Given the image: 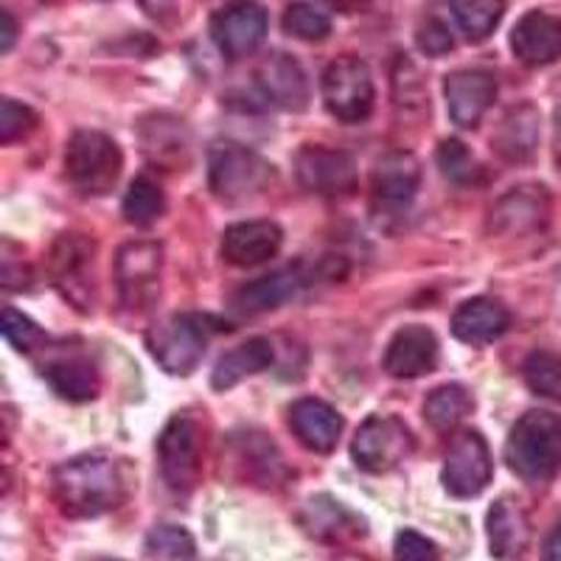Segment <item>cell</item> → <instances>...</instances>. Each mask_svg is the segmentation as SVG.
<instances>
[{
  "mask_svg": "<svg viewBox=\"0 0 561 561\" xmlns=\"http://www.w3.org/2000/svg\"><path fill=\"white\" fill-rule=\"evenodd\" d=\"M523 377L536 396L561 404V354L534 351L523 365Z\"/></svg>",
  "mask_w": 561,
  "mask_h": 561,
  "instance_id": "836d02e7",
  "label": "cell"
},
{
  "mask_svg": "<svg viewBox=\"0 0 561 561\" xmlns=\"http://www.w3.org/2000/svg\"><path fill=\"white\" fill-rule=\"evenodd\" d=\"M3 337L18 351H34L37 345L45 343V334L39 332V325L12 307L3 309Z\"/></svg>",
  "mask_w": 561,
  "mask_h": 561,
  "instance_id": "f35d334b",
  "label": "cell"
},
{
  "mask_svg": "<svg viewBox=\"0 0 561 561\" xmlns=\"http://www.w3.org/2000/svg\"><path fill=\"white\" fill-rule=\"evenodd\" d=\"M444 96L449 118L458 127L472 129L497 99V79L489 70H455L444 82Z\"/></svg>",
  "mask_w": 561,
  "mask_h": 561,
  "instance_id": "2e32d148",
  "label": "cell"
},
{
  "mask_svg": "<svg viewBox=\"0 0 561 561\" xmlns=\"http://www.w3.org/2000/svg\"><path fill=\"white\" fill-rule=\"evenodd\" d=\"M45 382L51 385L54 393L59 399H68V402H90L96 399L99 388V370L93 368V363L84 357H59L43 368Z\"/></svg>",
  "mask_w": 561,
  "mask_h": 561,
  "instance_id": "f1b7e54d",
  "label": "cell"
},
{
  "mask_svg": "<svg viewBox=\"0 0 561 561\" xmlns=\"http://www.w3.org/2000/svg\"><path fill=\"white\" fill-rule=\"evenodd\" d=\"M511 51L519 62L542 68L561 59V20L548 12H528L511 32Z\"/></svg>",
  "mask_w": 561,
  "mask_h": 561,
  "instance_id": "44dd1931",
  "label": "cell"
},
{
  "mask_svg": "<svg viewBox=\"0 0 561 561\" xmlns=\"http://www.w3.org/2000/svg\"><path fill=\"white\" fill-rule=\"evenodd\" d=\"M415 43H419V48L427 57H444V54H449L455 48V39L449 34V28L435 18L421 23L419 32H415Z\"/></svg>",
  "mask_w": 561,
  "mask_h": 561,
  "instance_id": "60d3db41",
  "label": "cell"
},
{
  "mask_svg": "<svg viewBox=\"0 0 561 561\" xmlns=\"http://www.w3.org/2000/svg\"><path fill=\"white\" fill-rule=\"evenodd\" d=\"M542 561H561V523L545 536L542 545Z\"/></svg>",
  "mask_w": 561,
  "mask_h": 561,
  "instance_id": "ee69618b",
  "label": "cell"
},
{
  "mask_svg": "<svg viewBox=\"0 0 561 561\" xmlns=\"http://www.w3.org/2000/svg\"><path fill=\"white\" fill-rule=\"evenodd\" d=\"M93 255H96V244L84 233H62L54 242L51 259V278L65 298H70L77 307L88 309L90 304V280H93Z\"/></svg>",
  "mask_w": 561,
  "mask_h": 561,
  "instance_id": "5bb4252c",
  "label": "cell"
},
{
  "mask_svg": "<svg viewBox=\"0 0 561 561\" xmlns=\"http://www.w3.org/2000/svg\"><path fill=\"white\" fill-rule=\"evenodd\" d=\"M0 23H3V28H0V51L9 54L12 51L14 37H18V23H14V18L9 9H3V12H0Z\"/></svg>",
  "mask_w": 561,
  "mask_h": 561,
  "instance_id": "7bdbcfd3",
  "label": "cell"
},
{
  "mask_svg": "<svg viewBox=\"0 0 561 561\" xmlns=\"http://www.w3.org/2000/svg\"><path fill=\"white\" fill-rule=\"evenodd\" d=\"M270 365H273V345L264 337H253L217 359L214 374H210V385L217 390H230L248 377L267 370Z\"/></svg>",
  "mask_w": 561,
  "mask_h": 561,
  "instance_id": "83f0119b",
  "label": "cell"
},
{
  "mask_svg": "<svg viewBox=\"0 0 561 561\" xmlns=\"http://www.w3.org/2000/svg\"><path fill=\"white\" fill-rule=\"evenodd\" d=\"M273 163L253 149L219 140L208 152V183L210 192L225 203H248L262 197L273 183Z\"/></svg>",
  "mask_w": 561,
  "mask_h": 561,
  "instance_id": "277c9868",
  "label": "cell"
},
{
  "mask_svg": "<svg viewBox=\"0 0 561 561\" xmlns=\"http://www.w3.org/2000/svg\"><path fill=\"white\" fill-rule=\"evenodd\" d=\"M140 9L152 20H158L160 26H174L178 23V0H140Z\"/></svg>",
  "mask_w": 561,
  "mask_h": 561,
  "instance_id": "b9f144b4",
  "label": "cell"
},
{
  "mask_svg": "<svg viewBox=\"0 0 561 561\" xmlns=\"http://www.w3.org/2000/svg\"><path fill=\"white\" fill-rule=\"evenodd\" d=\"M539 147V110L534 104L511 107L491 135V149L505 163H528Z\"/></svg>",
  "mask_w": 561,
  "mask_h": 561,
  "instance_id": "d4e9b609",
  "label": "cell"
},
{
  "mask_svg": "<svg viewBox=\"0 0 561 561\" xmlns=\"http://www.w3.org/2000/svg\"><path fill=\"white\" fill-rule=\"evenodd\" d=\"M104 561H115V559H104Z\"/></svg>",
  "mask_w": 561,
  "mask_h": 561,
  "instance_id": "bcb514c9",
  "label": "cell"
},
{
  "mask_svg": "<svg viewBox=\"0 0 561 561\" xmlns=\"http://www.w3.org/2000/svg\"><path fill=\"white\" fill-rule=\"evenodd\" d=\"M51 491L65 517L96 519L127 503L133 478L122 460L82 455L54 469Z\"/></svg>",
  "mask_w": 561,
  "mask_h": 561,
  "instance_id": "6da1fadb",
  "label": "cell"
},
{
  "mask_svg": "<svg viewBox=\"0 0 561 561\" xmlns=\"http://www.w3.org/2000/svg\"><path fill=\"white\" fill-rule=\"evenodd\" d=\"M508 309L497 300L472 298L453 314V334L466 345H489L508 332Z\"/></svg>",
  "mask_w": 561,
  "mask_h": 561,
  "instance_id": "484cf974",
  "label": "cell"
},
{
  "mask_svg": "<svg viewBox=\"0 0 561 561\" xmlns=\"http://www.w3.org/2000/svg\"><path fill=\"white\" fill-rule=\"evenodd\" d=\"M255 84L262 90L273 107L300 113L309 104V82L307 73L289 54H270L259 70H255Z\"/></svg>",
  "mask_w": 561,
  "mask_h": 561,
  "instance_id": "ac0fdd59",
  "label": "cell"
},
{
  "mask_svg": "<svg viewBox=\"0 0 561 561\" xmlns=\"http://www.w3.org/2000/svg\"><path fill=\"white\" fill-rule=\"evenodd\" d=\"M485 530H489V548L494 559H517L528 548L530 525L517 500L500 497L491 505L489 517H485Z\"/></svg>",
  "mask_w": 561,
  "mask_h": 561,
  "instance_id": "4316f807",
  "label": "cell"
},
{
  "mask_svg": "<svg viewBox=\"0 0 561 561\" xmlns=\"http://www.w3.org/2000/svg\"><path fill=\"white\" fill-rule=\"evenodd\" d=\"M413 447L415 438L402 419L370 415L357 430V438L351 444V455H354V463L359 469L370 474H382L396 469L402 460H408Z\"/></svg>",
  "mask_w": 561,
  "mask_h": 561,
  "instance_id": "52a82bcc",
  "label": "cell"
},
{
  "mask_svg": "<svg viewBox=\"0 0 561 561\" xmlns=\"http://www.w3.org/2000/svg\"><path fill=\"white\" fill-rule=\"evenodd\" d=\"M307 284V267L304 264H289V267H280L275 273L262 275V278H255L250 284H244V287H239L237 295H233V307L244 314L267 312V309L280 307L284 300L293 298Z\"/></svg>",
  "mask_w": 561,
  "mask_h": 561,
  "instance_id": "603a6c76",
  "label": "cell"
},
{
  "mask_svg": "<svg viewBox=\"0 0 561 561\" xmlns=\"http://www.w3.org/2000/svg\"><path fill=\"white\" fill-rule=\"evenodd\" d=\"M440 172L444 178H449L458 185H472L480 180V163L474 160V154L460 144L458 138H447L438 144V152H435Z\"/></svg>",
  "mask_w": 561,
  "mask_h": 561,
  "instance_id": "8d00e7d4",
  "label": "cell"
},
{
  "mask_svg": "<svg viewBox=\"0 0 561 561\" xmlns=\"http://www.w3.org/2000/svg\"><path fill=\"white\" fill-rule=\"evenodd\" d=\"M147 548L149 559H163V561H183L192 559L197 545H194V536L188 534L180 525H158L147 534Z\"/></svg>",
  "mask_w": 561,
  "mask_h": 561,
  "instance_id": "d590c367",
  "label": "cell"
},
{
  "mask_svg": "<svg viewBox=\"0 0 561 561\" xmlns=\"http://www.w3.org/2000/svg\"><path fill=\"white\" fill-rule=\"evenodd\" d=\"M144 158L163 172H178L188 167L192 158V135L180 118L169 113H154L140 122L138 129Z\"/></svg>",
  "mask_w": 561,
  "mask_h": 561,
  "instance_id": "9a60e30c",
  "label": "cell"
},
{
  "mask_svg": "<svg viewBox=\"0 0 561 561\" xmlns=\"http://www.w3.org/2000/svg\"><path fill=\"white\" fill-rule=\"evenodd\" d=\"M163 250L154 242H129L115 255V280L127 309H147L158 295Z\"/></svg>",
  "mask_w": 561,
  "mask_h": 561,
  "instance_id": "8fae6325",
  "label": "cell"
},
{
  "mask_svg": "<svg viewBox=\"0 0 561 561\" xmlns=\"http://www.w3.org/2000/svg\"><path fill=\"white\" fill-rule=\"evenodd\" d=\"M284 32L295 39H304V43H320L332 34V20L325 18L320 9H314L307 0H298V3H289L287 12H284Z\"/></svg>",
  "mask_w": 561,
  "mask_h": 561,
  "instance_id": "e575fe53",
  "label": "cell"
},
{
  "mask_svg": "<svg viewBox=\"0 0 561 561\" xmlns=\"http://www.w3.org/2000/svg\"><path fill=\"white\" fill-rule=\"evenodd\" d=\"M295 174L307 192L320 197H345L357 188V163L343 149L309 144L295 158Z\"/></svg>",
  "mask_w": 561,
  "mask_h": 561,
  "instance_id": "30bf717a",
  "label": "cell"
},
{
  "mask_svg": "<svg viewBox=\"0 0 561 561\" xmlns=\"http://www.w3.org/2000/svg\"><path fill=\"white\" fill-rule=\"evenodd\" d=\"M505 460L517 478L548 483L561 469V419L548 410H530L514 424L505 444Z\"/></svg>",
  "mask_w": 561,
  "mask_h": 561,
  "instance_id": "7a4b0ae2",
  "label": "cell"
},
{
  "mask_svg": "<svg viewBox=\"0 0 561 561\" xmlns=\"http://www.w3.org/2000/svg\"><path fill=\"white\" fill-rule=\"evenodd\" d=\"M438 340L427 325H404L385 348V370L393 379H419L438 365Z\"/></svg>",
  "mask_w": 561,
  "mask_h": 561,
  "instance_id": "e0dca14e",
  "label": "cell"
},
{
  "mask_svg": "<svg viewBox=\"0 0 561 561\" xmlns=\"http://www.w3.org/2000/svg\"><path fill=\"white\" fill-rule=\"evenodd\" d=\"M267 12L255 0H233L210 18V37L228 59H242L264 43Z\"/></svg>",
  "mask_w": 561,
  "mask_h": 561,
  "instance_id": "7c38bea8",
  "label": "cell"
},
{
  "mask_svg": "<svg viewBox=\"0 0 561 561\" xmlns=\"http://www.w3.org/2000/svg\"><path fill=\"white\" fill-rule=\"evenodd\" d=\"M230 447H233V458L239 460V466L248 469V474L255 483H280L289 474L278 449H275L273 440H267V435H233Z\"/></svg>",
  "mask_w": 561,
  "mask_h": 561,
  "instance_id": "f546056e",
  "label": "cell"
},
{
  "mask_svg": "<svg viewBox=\"0 0 561 561\" xmlns=\"http://www.w3.org/2000/svg\"><path fill=\"white\" fill-rule=\"evenodd\" d=\"M325 7H332L340 14H357L370 7V0H323Z\"/></svg>",
  "mask_w": 561,
  "mask_h": 561,
  "instance_id": "f6af8a7d",
  "label": "cell"
},
{
  "mask_svg": "<svg viewBox=\"0 0 561 561\" xmlns=\"http://www.w3.org/2000/svg\"><path fill=\"white\" fill-rule=\"evenodd\" d=\"M217 332H222V323L208 314H172L149 329L147 345L167 374L188 377L203 359L208 340Z\"/></svg>",
  "mask_w": 561,
  "mask_h": 561,
  "instance_id": "3957f363",
  "label": "cell"
},
{
  "mask_svg": "<svg viewBox=\"0 0 561 561\" xmlns=\"http://www.w3.org/2000/svg\"><path fill=\"white\" fill-rule=\"evenodd\" d=\"M491 474H494V463H491L483 435L478 430H460L449 440L447 458H444V472H440L444 489L460 500L478 497L491 483Z\"/></svg>",
  "mask_w": 561,
  "mask_h": 561,
  "instance_id": "ba28073f",
  "label": "cell"
},
{
  "mask_svg": "<svg viewBox=\"0 0 561 561\" xmlns=\"http://www.w3.org/2000/svg\"><path fill=\"white\" fill-rule=\"evenodd\" d=\"M421 185V167L413 152L393 149L382 154L370 174V192L377 205L388 210H399L413 203L415 192Z\"/></svg>",
  "mask_w": 561,
  "mask_h": 561,
  "instance_id": "d6986e66",
  "label": "cell"
},
{
  "mask_svg": "<svg viewBox=\"0 0 561 561\" xmlns=\"http://www.w3.org/2000/svg\"><path fill=\"white\" fill-rule=\"evenodd\" d=\"M160 474L178 494L192 491L199 480V427L188 415H174L158 438Z\"/></svg>",
  "mask_w": 561,
  "mask_h": 561,
  "instance_id": "9c48e42d",
  "label": "cell"
},
{
  "mask_svg": "<svg viewBox=\"0 0 561 561\" xmlns=\"http://www.w3.org/2000/svg\"><path fill=\"white\" fill-rule=\"evenodd\" d=\"M550 217V197L545 185H519L491 205L489 230L494 237H530L542 230Z\"/></svg>",
  "mask_w": 561,
  "mask_h": 561,
  "instance_id": "4fadbf2b",
  "label": "cell"
},
{
  "mask_svg": "<svg viewBox=\"0 0 561 561\" xmlns=\"http://www.w3.org/2000/svg\"><path fill=\"white\" fill-rule=\"evenodd\" d=\"M124 158L113 138L96 129H79L65 149V174L79 192L107 194L122 174Z\"/></svg>",
  "mask_w": 561,
  "mask_h": 561,
  "instance_id": "5b68a950",
  "label": "cell"
},
{
  "mask_svg": "<svg viewBox=\"0 0 561 561\" xmlns=\"http://www.w3.org/2000/svg\"><path fill=\"white\" fill-rule=\"evenodd\" d=\"M280 244H284V230L278 225L270 219H250L225 230L222 255L233 267H255L275 259Z\"/></svg>",
  "mask_w": 561,
  "mask_h": 561,
  "instance_id": "ffe728a7",
  "label": "cell"
},
{
  "mask_svg": "<svg viewBox=\"0 0 561 561\" xmlns=\"http://www.w3.org/2000/svg\"><path fill=\"white\" fill-rule=\"evenodd\" d=\"M37 113L28 104H20L14 99L0 102V144H14V140L26 138L37 127Z\"/></svg>",
  "mask_w": 561,
  "mask_h": 561,
  "instance_id": "74e56055",
  "label": "cell"
},
{
  "mask_svg": "<svg viewBox=\"0 0 561 561\" xmlns=\"http://www.w3.org/2000/svg\"><path fill=\"white\" fill-rule=\"evenodd\" d=\"M300 525L309 536L320 539V542H351L365 536V519L345 508L340 500L329 497V494H318L304 505L300 514Z\"/></svg>",
  "mask_w": 561,
  "mask_h": 561,
  "instance_id": "cb8c5ba5",
  "label": "cell"
},
{
  "mask_svg": "<svg viewBox=\"0 0 561 561\" xmlns=\"http://www.w3.org/2000/svg\"><path fill=\"white\" fill-rule=\"evenodd\" d=\"M474 402L469 390L463 385H440L435 388L433 393L427 396V402H424V415L433 424V430L438 433H449L466 419V415L472 413Z\"/></svg>",
  "mask_w": 561,
  "mask_h": 561,
  "instance_id": "4dcf8cb0",
  "label": "cell"
},
{
  "mask_svg": "<svg viewBox=\"0 0 561 561\" xmlns=\"http://www.w3.org/2000/svg\"><path fill=\"white\" fill-rule=\"evenodd\" d=\"M289 427L309 453L325 455L337 447L343 435V415L323 399H298L289 408Z\"/></svg>",
  "mask_w": 561,
  "mask_h": 561,
  "instance_id": "7402d4cb",
  "label": "cell"
},
{
  "mask_svg": "<svg viewBox=\"0 0 561 561\" xmlns=\"http://www.w3.org/2000/svg\"><path fill=\"white\" fill-rule=\"evenodd\" d=\"M124 219L135 228H149L152 222H158L167 210V197L160 192L158 185L149 178H138L129 183L127 197H124Z\"/></svg>",
  "mask_w": 561,
  "mask_h": 561,
  "instance_id": "d6a6232c",
  "label": "cell"
},
{
  "mask_svg": "<svg viewBox=\"0 0 561 561\" xmlns=\"http://www.w3.org/2000/svg\"><path fill=\"white\" fill-rule=\"evenodd\" d=\"M458 26L472 43L489 37L505 14V0H449Z\"/></svg>",
  "mask_w": 561,
  "mask_h": 561,
  "instance_id": "1f68e13d",
  "label": "cell"
},
{
  "mask_svg": "<svg viewBox=\"0 0 561 561\" xmlns=\"http://www.w3.org/2000/svg\"><path fill=\"white\" fill-rule=\"evenodd\" d=\"M393 561H440V550L433 539L419 530H399L393 542Z\"/></svg>",
  "mask_w": 561,
  "mask_h": 561,
  "instance_id": "ab89813d",
  "label": "cell"
},
{
  "mask_svg": "<svg viewBox=\"0 0 561 561\" xmlns=\"http://www.w3.org/2000/svg\"><path fill=\"white\" fill-rule=\"evenodd\" d=\"M325 110L345 124L368 122L374 113V79L363 59L340 57L323 73Z\"/></svg>",
  "mask_w": 561,
  "mask_h": 561,
  "instance_id": "8992f818",
  "label": "cell"
}]
</instances>
